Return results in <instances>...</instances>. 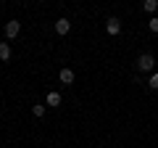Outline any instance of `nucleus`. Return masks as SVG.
Instances as JSON below:
<instances>
[{
	"mask_svg": "<svg viewBox=\"0 0 158 148\" xmlns=\"http://www.w3.org/2000/svg\"><path fill=\"white\" fill-rule=\"evenodd\" d=\"M69 32H71V21H69V19H56V34L66 37Z\"/></svg>",
	"mask_w": 158,
	"mask_h": 148,
	"instance_id": "nucleus-3",
	"label": "nucleus"
},
{
	"mask_svg": "<svg viewBox=\"0 0 158 148\" xmlns=\"http://www.w3.org/2000/svg\"><path fill=\"white\" fill-rule=\"evenodd\" d=\"M137 69H140V72L153 74V72H156V58H153L150 53H142V56L137 58Z\"/></svg>",
	"mask_w": 158,
	"mask_h": 148,
	"instance_id": "nucleus-1",
	"label": "nucleus"
},
{
	"mask_svg": "<svg viewBox=\"0 0 158 148\" xmlns=\"http://www.w3.org/2000/svg\"><path fill=\"white\" fill-rule=\"evenodd\" d=\"M61 101H63V98H61V93H58V90H50V93H48V98H45V106L58 108V106H61Z\"/></svg>",
	"mask_w": 158,
	"mask_h": 148,
	"instance_id": "nucleus-6",
	"label": "nucleus"
},
{
	"mask_svg": "<svg viewBox=\"0 0 158 148\" xmlns=\"http://www.w3.org/2000/svg\"><path fill=\"white\" fill-rule=\"evenodd\" d=\"M148 29H150L153 34L158 32V16H150V21H148Z\"/></svg>",
	"mask_w": 158,
	"mask_h": 148,
	"instance_id": "nucleus-10",
	"label": "nucleus"
},
{
	"mask_svg": "<svg viewBox=\"0 0 158 148\" xmlns=\"http://www.w3.org/2000/svg\"><path fill=\"white\" fill-rule=\"evenodd\" d=\"M106 32L111 34V37H116V34L121 32V21H118L116 16H111V19H108V21H106Z\"/></svg>",
	"mask_w": 158,
	"mask_h": 148,
	"instance_id": "nucleus-4",
	"label": "nucleus"
},
{
	"mask_svg": "<svg viewBox=\"0 0 158 148\" xmlns=\"http://www.w3.org/2000/svg\"><path fill=\"white\" fill-rule=\"evenodd\" d=\"M32 114L34 116H45V103H34V106H32Z\"/></svg>",
	"mask_w": 158,
	"mask_h": 148,
	"instance_id": "nucleus-9",
	"label": "nucleus"
},
{
	"mask_svg": "<svg viewBox=\"0 0 158 148\" xmlns=\"http://www.w3.org/2000/svg\"><path fill=\"white\" fill-rule=\"evenodd\" d=\"M148 85H150L153 90H158V72H153V74H150V80H148Z\"/></svg>",
	"mask_w": 158,
	"mask_h": 148,
	"instance_id": "nucleus-11",
	"label": "nucleus"
},
{
	"mask_svg": "<svg viewBox=\"0 0 158 148\" xmlns=\"http://www.w3.org/2000/svg\"><path fill=\"white\" fill-rule=\"evenodd\" d=\"M58 80H61V85H74V80H77V74L71 72V69H61V72H58Z\"/></svg>",
	"mask_w": 158,
	"mask_h": 148,
	"instance_id": "nucleus-5",
	"label": "nucleus"
},
{
	"mask_svg": "<svg viewBox=\"0 0 158 148\" xmlns=\"http://www.w3.org/2000/svg\"><path fill=\"white\" fill-rule=\"evenodd\" d=\"M0 61H11V45L0 42Z\"/></svg>",
	"mask_w": 158,
	"mask_h": 148,
	"instance_id": "nucleus-7",
	"label": "nucleus"
},
{
	"mask_svg": "<svg viewBox=\"0 0 158 148\" xmlns=\"http://www.w3.org/2000/svg\"><path fill=\"white\" fill-rule=\"evenodd\" d=\"M142 11H148V13H153V16H156V11H158V0H145V3H142Z\"/></svg>",
	"mask_w": 158,
	"mask_h": 148,
	"instance_id": "nucleus-8",
	"label": "nucleus"
},
{
	"mask_svg": "<svg viewBox=\"0 0 158 148\" xmlns=\"http://www.w3.org/2000/svg\"><path fill=\"white\" fill-rule=\"evenodd\" d=\"M19 32H21V21H16V19H11V21H6V37H8V40H13V37H19Z\"/></svg>",
	"mask_w": 158,
	"mask_h": 148,
	"instance_id": "nucleus-2",
	"label": "nucleus"
}]
</instances>
